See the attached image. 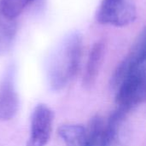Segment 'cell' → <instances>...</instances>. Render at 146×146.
Masks as SVG:
<instances>
[{
	"label": "cell",
	"instance_id": "cell-5",
	"mask_svg": "<svg viewBox=\"0 0 146 146\" xmlns=\"http://www.w3.org/2000/svg\"><path fill=\"white\" fill-rule=\"evenodd\" d=\"M54 121V113L46 104L35 106L31 116L30 135L27 146H46L50 141Z\"/></svg>",
	"mask_w": 146,
	"mask_h": 146
},
{
	"label": "cell",
	"instance_id": "cell-6",
	"mask_svg": "<svg viewBox=\"0 0 146 146\" xmlns=\"http://www.w3.org/2000/svg\"><path fill=\"white\" fill-rule=\"evenodd\" d=\"M20 101L15 84V70L9 68L0 84V121H9L19 110Z\"/></svg>",
	"mask_w": 146,
	"mask_h": 146
},
{
	"label": "cell",
	"instance_id": "cell-4",
	"mask_svg": "<svg viewBox=\"0 0 146 146\" xmlns=\"http://www.w3.org/2000/svg\"><path fill=\"white\" fill-rule=\"evenodd\" d=\"M136 17L134 0H102L96 15L100 24L118 27L130 25Z\"/></svg>",
	"mask_w": 146,
	"mask_h": 146
},
{
	"label": "cell",
	"instance_id": "cell-8",
	"mask_svg": "<svg viewBox=\"0 0 146 146\" xmlns=\"http://www.w3.org/2000/svg\"><path fill=\"white\" fill-rule=\"evenodd\" d=\"M58 134L66 146H90L86 129L80 124H63L59 127Z\"/></svg>",
	"mask_w": 146,
	"mask_h": 146
},
{
	"label": "cell",
	"instance_id": "cell-1",
	"mask_svg": "<svg viewBox=\"0 0 146 146\" xmlns=\"http://www.w3.org/2000/svg\"><path fill=\"white\" fill-rule=\"evenodd\" d=\"M145 38L142 33L130 52L117 66L110 81L115 93L117 110L127 114L145 101Z\"/></svg>",
	"mask_w": 146,
	"mask_h": 146
},
{
	"label": "cell",
	"instance_id": "cell-9",
	"mask_svg": "<svg viewBox=\"0 0 146 146\" xmlns=\"http://www.w3.org/2000/svg\"><path fill=\"white\" fill-rule=\"evenodd\" d=\"M16 31L15 20L9 19L0 11V53L6 50L11 44Z\"/></svg>",
	"mask_w": 146,
	"mask_h": 146
},
{
	"label": "cell",
	"instance_id": "cell-3",
	"mask_svg": "<svg viewBox=\"0 0 146 146\" xmlns=\"http://www.w3.org/2000/svg\"><path fill=\"white\" fill-rule=\"evenodd\" d=\"M127 114L115 110L107 121L99 115L93 116L86 129L90 146H127L129 128Z\"/></svg>",
	"mask_w": 146,
	"mask_h": 146
},
{
	"label": "cell",
	"instance_id": "cell-10",
	"mask_svg": "<svg viewBox=\"0 0 146 146\" xmlns=\"http://www.w3.org/2000/svg\"><path fill=\"white\" fill-rule=\"evenodd\" d=\"M33 0H0V11L6 17L15 20Z\"/></svg>",
	"mask_w": 146,
	"mask_h": 146
},
{
	"label": "cell",
	"instance_id": "cell-7",
	"mask_svg": "<svg viewBox=\"0 0 146 146\" xmlns=\"http://www.w3.org/2000/svg\"><path fill=\"white\" fill-rule=\"evenodd\" d=\"M104 43L98 42L92 46L89 53L82 80V84L86 89H91L97 81L104 61Z\"/></svg>",
	"mask_w": 146,
	"mask_h": 146
},
{
	"label": "cell",
	"instance_id": "cell-2",
	"mask_svg": "<svg viewBox=\"0 0 146 146\" xmlns=\"http://www.w3.org/2000/svg\"><path fill=\"white\" fill-rule=\"evenodd\" d=\"M83 50L82 36L78 32L65 35L52 51L47 68L49 85L54 91L66 88L76 76Z\"/></svg>",
	"mask_w": 146,
	"mask_h": 146
}]
</instances>
